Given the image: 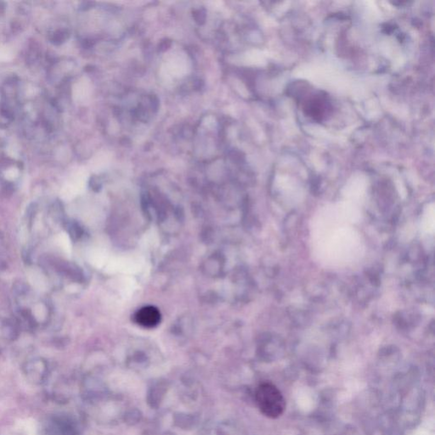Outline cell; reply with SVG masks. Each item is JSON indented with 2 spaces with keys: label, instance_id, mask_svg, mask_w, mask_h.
<instances>
[{
  "label": "cell",
  "instance_id": "6da1fadb",
  "mask_svg": "<svg viewBox=\"0 0 435 435\" xmlns=\"http://www.w3.org/2000/svg\"><path fill=\"white\" fill-rule=\"evenodd\" d=\"M255 398L259 410L265 416L277 418L284 412L285 399L274 384H260L256 389Z\"/></svg>",
  "mask_w": 435,
  "mask_h": 435
},
{
  "label": "cell",
  "instance_id": "7a4b0ae2",
  "mask_svg": "<svg viewBox=\"0 0 435 435\" xmlns=\"http://www.w3.org/2000/svg\"><path fill=\"white\" fill-rule=\"evenodd\" d=\"M135 321L140 326L146 328L157 326L161 321V313L157 308L145 306L141 308L135 314Z\"/></svg>",
  "mask_w": 435,
  "mask_h": 435
}]
</instances>
